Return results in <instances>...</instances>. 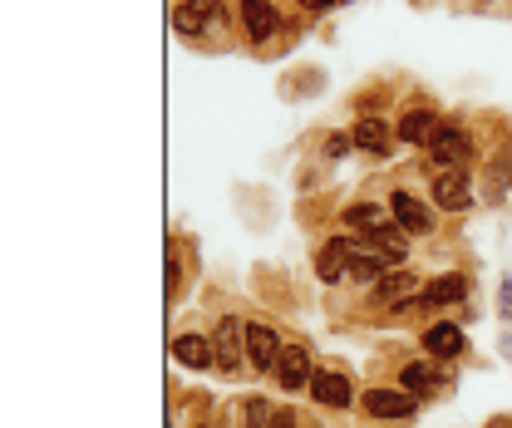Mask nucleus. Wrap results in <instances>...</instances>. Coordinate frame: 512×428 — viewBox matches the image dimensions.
<instances>
[{
	"mask_svg": "<svg viewBox=\"0 0 512 428\" xmlns=\"http://www.w3.org/2000/svg\"><path fill=\"white\" fill-rule=\"evenodd\" d=\"M419 296H424V281L414 271H384L370 286V310H424Z\"/></svg>",
	"mask_w": 512,
	"mask_h": 428,
	"instance_id": "nucleus-1",
	"label": "nucleus"
},
{
	"mask_svg": "<svg viewBox=\"0 0 512 428\" xmlns=\"http://www.w3.org/2000/svg\"><path fill=\"white\" fill-rule=\"evenodd\" d=\"M212 355H217V369H242L247 365V320L242 315H222L217 330H212Z\"/></svg>",
	"mask_w": 512,
	"mask_h": 428,
	"instance_id": "nucleus-2",
	"label": "nucleus"
},
{
	"mask_svg": "<svg viewBox=\"0 0 512 428\" xmlns=\"http://www.w3.org/2000/svg\"><path fill=\"white\" fill-rule=\"evenodd\" d=\"M429 158L439 163V173H444V168H468V158H473V138H468V128L439 123V133L429 138Z\"/></svg>",
	"mask_w": 512,
	"mask_h": 428,
	"instance_id": "nucleus-3",
	"label": "nucleus"
},
{
	"mask_svg": "<svg viewBox=\"0 0 512 428\" xmlns=\"http://www.w3.org/2000/svg\"><path fill=\"white\" fill-rule=\"evenodd\" d=\"M281 335H276V325H266V320H252L247 325V365L256 369V374H276V365H281Z\"/></svg>",
	"mask_w": 512,
	"mask_h": 428,
	"instance_id": "nucleus-4",
	"label": "nucleus"
},
{
	"mask_svg": "<svg viewBox=\"0 0 512 428\" xmlns=\"http://www.w3.org/2000/svg\"><path fill=\"white\" fill-rule=\"evenodd\" d=\"M434 202H439L444 212H468V207H473V178H468V168L434 173Z\"/></svg>",
	"mask_w": 512,
	"mask_h": 428,
	"instance_id": "nucleus-5",
	"label": "nucleus"
},
{
	"mask_svg": "<svg viewBox=\"0 0 512 428\" xmlns=\"http://www.w3.org/2000/svg\"><path fill=\"white\" fill-rule=\"evenodd\" d=\"M355 242L365 246L370 256H380V261H389V266H399V261L409 256V232H404L399 222H384V227H375V232H365V237H355Z\"/></svg>",
	"mask_w": 512,
	"mask_h": 428,
	"instance_id": "nucleus-6",
	"label": "nucleus"
},
{
	"mask_svg": "<svg viewBox=\"0 0 512 428\" xmlns=\"http://www.w3.org/2000/svg\"><path fill=\"white\" fill-rule=\"evenodd\" d=\"M276 379H281V389H291V394L311 389V379H316L311 350H306V345H286V350H281V365H276Z\"/></svg>",
	"mask_w": 512,
	"mask_h": 428,
	"instance_id": "nucleus-7",
	"label": "nucleus"
},
{
	"mask_svg": "<svg viewBox=\"0 0 512 428\" xmlns=\"http://www.w3.org/2000/svg\"><path fill=\"white\" fill-rule=\"evenodd\" d=\"M389 212H394V222H399L409 237H429V232H434V212H429L419 197H409V192H389Z\"/></svg>",
	"mask_w": 512,
	"mask_h": 428,
	"instance_id": "nucleus-8",
	"label": "nucleus"
},
{
	"mask_svg": "<svg viewBox=\"0 0 512 428\" xmlns=\"http://www.w3.org/2000/svg\"><path fill=\"white\" fill-rule=\"evenodd\" d=\"M311 399H316L320 409H350V404H355V389H350V379H345L340 369H316Z\"/></svg>",
	"mask_w": 512,
	"mask_h": 428,
	"instance_id": "nucleus-9",
	"label": "nucleus"
},
{
	"mask_svg": "<svg viewBox=\"0 0 512 428\" xmlns=\"http://www.w3.org/2000/svg\"><path fill=\"white\" fill-rule=\"evenodd\" d=\"M360 404L370 419H409L414 414V394H404V389H365Z\"/></svg>",
	"mask_w": 512,
	"mask_h": 428,
	"instance_id": "nucleus-10",
	"label": "nucleus"
},
{
	"mask_svg": "<svg viewBox=\"0 0 512 428\" xmlns=\"http://www.w3.org/2000/svg\"><path fill=\"white\" fill-rule=\"evenodd\" d=\"M242 30L252 45H266L281 30V15L271 10V0H242Z\"/></svg>",
	"mask_w": 512,
	"mask_h": 428,
	"instance_id": "nucleus-11",
	"label": "nucleus"
},
{
	"mask_svg": "<svg viewBox=\"0 0 512 428\" xmlns=\"http://www.w3.org/2000/svg\"><path fill=\"white\" fill-rule=\"evenodd\" d=\"M424 350H429L434 360H458V355L468 350V335H463L453 320H439V325L424 330Z\"/></svg>",
	"mask_w": 512,
	"mask_h": 428,
	"instance_id": "nucleus-12",
	"label": "nucleus"
},
{
	"mask_svg": "<svg viewBox=\"0 0 512 428\" xmlns=\"http://www.w3.org/2000/svg\"><path fill=\"white\" fill-rule=\"evenodd\" d=\"M316 276L325 281V286H335V281H345V276H350V237H330V242L320 246Z\"/></svg>",
	"mask_w": 512,
	"mask_h": 428,
	"instance_id": "nucleus-13",
	"label": "nucleus"
},
{
	"mask_svg": "<svg viewBox=\"0 0 512 428\" xmlns=\"http://www.w3.org/2000/svg\"><path fill=\"white\" fill-rule=\"evenodd\" d=\"M458 301H468V276H439V281H429L424 286V296H419V306L424 310H444V306H458Z\"/></svg>",
	"mask_w": 512,
	"mask_h": 428,
	"instance_id": "nucleus-14",
	"label": "nucleus"
},
{
	"mask_svg": "<svg viewBox=\"0 0 512 428\" xmlns=\"http://www.w3.org/2000/svg\"><path fill=\"white\" fill-rule=\"evenodd\" d=\"M394 133H399V143H429V138L439 133V114L424 109V104H419V109H404V119H399Z\"/></svg>",
	"mask_w": 512,
	"mask_h": 428,
	"instance_id": "nucleus-15",
	"label": "nucleus"
},
{
	"mask_svg": "<svg viewBox=\"0 0 512 428\" xmlns=\"http://www.w3.org/2000/svg\"><path fill=\"white\" fill-rule=\"evenodd\" d=\"M173 360L188 369H212L217 365V355H212V340L207 335H178L173 340Z\"/></svg>",
	"mask_w": 512,
	"mask_h": 428,
	"instance_id": "nucleus-16",
	"label": "nucleus"
},
{
	"mask_svg": "<svg viewBox=\"0 0 512 428\" xmlns=\"http://www.w3.org/2000/svg\"><path fill=\"white\" fill-rule=\"evenodd\" d=\"M444 384H448L444 369L424 365V360H414V365L399 369V389H404V394H424V389H444Z\"/></svg>",
	"mask_w": 512,
	"mask_h": 428,
	"instance_id": "nucleus-17",
	"label": "nucleus"
},
{
	"mask_svg": "<svg viewBox=\"0 0 512 428\" xmlns=\"http://www.w3.org/2000/svg\"><path fill=\"white\" fill-rule=\"evenodd\" d=\"M384 271H389V261H380V256H370L365 246L350 237V281H360V286H375Z\"/></svg>",
	"mask_w": 512,
	"mask_h": 428,
	"instance_id": "nucleus-18",
	"label": "nucleus"
},
{
	"mask_svg": "<svg viewBox=\"0 0 512 428\" xmlns=\"http://www.w3.org/2000/svg\"><path fill=\"white\" fill-rule=\"evenodd\" d=\"M227 419H242L247 428H271V419H276V409L261 399V394H247V399H237L232 409H227Z\"/></svg>",
	"mask_w": 512,
	"mask_h": 428,
	"instance_id": "nucleus-19",
	"label": "nucleus"
},
{
	"mask_svg": "<svg viewBox=\"0 0 512 428\" xmlns=\"http://www.w3.org/2000/svg\"><path fill=\"white\" fill-rule=\"evenodd\" d=\"M355 148L375 153V158H389V128L380 119H360L355 123Z\"/></svg>",
	"mask_w": 512,
	"mask_h": 428,
	"instance_id": "nucleus-20",
	"label": "nucleus"
},
{
	"mask_svg": "<svg viewBox=\"0 0 512 428\" xmlns=\"http://www.w3.org/2000/svg\"><path fill=\"white\" fill-rule=\"evenodd\" d=\"M340 222H345V227H365V232H375V227H384V207L380 202H350V207L340 212Z\"/></svg>",
	"mask_w": 512,
	"mask_h": 428,
	"instance_id": "nucleus-21",
	"label": "nucleus"
},
{
	"mask_svg": "<svg viewBox=\"0 0 512 428\" xmlns=\"http://www.w3.org/2000/svg\"><path fill=\"white\" fill-rule=\"evenodd\" d=\"M207 20H212V15H207V10H197V5H188V0L173 10V30H178V35H202V30H207Z\"/></svg>",
	"mask_w": 512,
	"mask_h": 428,
	"instance_id": "nucleus-22",
	"label": "nucleus"
},
{
	"mask_svg": "<svg viewBox=\"0 0 512 428\" xmlns=\"http://www.w3.org/2000/svg\"><path fill=\"white\" fill-rule=\"evenodd\" d=\"M350 148H355V133H330V138H325V158H330V163L350 158Z\"/></svg>",
	"mask_w": 512,
	"mask_h": 428,
	"instance_id": "nucleus-23",
	"label": "nucleus"
},
{
	"mask_svg": "<svg viewBox=\"0 0 512 428\" xmlns=\"http://www.w3.org/2000/svg\"><path fill=\"white\" fill-rule=\"evenodd\" d=\"M183 286V266H178V246H168V296H178Z\"/></svg>",
	"mask_w": 512,
	"mask_h": 428,
	"instance_id": "nucleus-24",
	"label": "nucleus"
},
{
	"mask_svg": "<svg viewBox=\"0 0 512 428\" xmlns=\"http://www.w3.org/2000/svg\"><path fill=\"white\" fill-rule=\"evenodd\" d=\"M271 428H311L296 409H276V419H271Z\"/></svg>",
	"mask_w": 512,
	"mask_h": 428,
	"instance_id": "nucleus-25",
	"label": "nucleus"
},
{
	"mask_svg": "<svg viewBox=\"0 0 512 428\" xmlns=\"http://www.w3.org/2000/svg\"><path fill=\"white\" fill-rule=\"evenodd\" d=\"M498 315L512 325V281L508 276H503V286H498Z\"/></svg>",
	"mask_w": 512,
	"mask_h": 428,
	"instance_id": "nucleus-26",
	"label": "nucleus"
},
{
	"mask_svg": "<svg viewBox=\"0 0 512 428\" xmlns=\"http://www.w3.org/2000/svg\"><path fill=\"white\" fill-rule=\"evenodd\" d=\"M188 5H197V10H207V15H217V10H222V0H188Z\"/></svg>",
	"mask_w": 512,
	"mask_h": 428,
	"instance_id": "nucleus-27",
	"label": "nucleus"
},
{
	"mask_svg": "<svg viewBox=\"0 0 512 428\" xmlns=\"http://www.w3.org/2000/svg\"><path fill=\"white\" fill-rule=\"evenodd\" d=\"M306 10H330V5H340V0H301Z\"/></svg>",
	"mask_w": 512,
	"mask_h": 428,
	"instance_id": "nucleus-28",
	"label": "nucleus"
},
{
	"mask_svg": "<svg viewBox=\"0 0 512 428\" xmlns=\"http://www.w3.org/2000/svg\"><path fill=\"white\" fill-rule=\"evenodd\" d=\"M488 428H512V419H493V424H488Z\"/></svg>",
	"mask_w": 512,
	"mask_h": 428,
	"instance_id": "nucleus-29",
	"label": "nucleus"
},
{
	"mask_svg": "<svg viewBox=\"0 0 512 428\" xmlns=\"http://www.w3.org/2000/svg\"><path fill=\"white\" fill-rule=\"evenodd\" d=\"M503 350H508V360H512V335H508V340H503Z\"/></svg>",
	"mask_w": 512,
	"mask_h": 428,
	"instance_id": "nucleus-30",
	"label": "nucleus"
},
{
	"mask_svg": "<svg viewBox=\"0 0 512 428\" xmlns=\"http://www.w3.org/2000/svg\"><path fill=\"white\" fill-rule=\"evenodd\" d=\"M197 428H207V424H197Z\"/></svg>",
	"mask_w": 512,
	"mask_h": 428,
	"instance_id": "nucleus-31",
	"label": "nucleus"
}]
</instances>
